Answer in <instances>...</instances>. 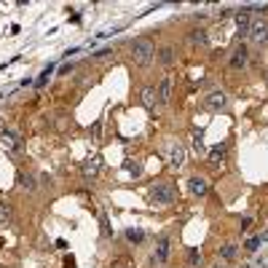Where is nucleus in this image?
<instances>
[{
	"label": "nucleus",
	"instance_id": "1",
	"mask_svg": "<svg viewBox=\"0 0 268 268\" xmlns=\"http://www.w3.org/2000/svg\"><path fill=\"white\" fill-rule=\"evenodd\" d=\"M153 56H156V49H153V43L148 41V38H142V41H137L131 46V59L134 64H140V67H145L153 62Z\"/></svg>",
	"mask_w": 268,
	"mask_h": 268
},
{
	"label": "nucleus",
	"instance_id": "2",
	"mask_svg": "<svg viewBox=\"0 0 268 268\" xmlns=\"http://www.w3.org/2000/svg\"><path fill=\"white\" fill-rule=\"evenodd\" d=\"M148 198L153 201V204H172V201L177 198V188L172 183H161V185H153Z\"/></svg>",
	"mask_w": 268,
	"mask_h": 268
},
{
	"label": "nucleus",
	"instance_id": "3",
	"mask_svg": "<svg viewBox=\"0 0 268 268\" xmlns=\"http://www.w3.org/2000/svg\"><path fill=\"white\" fill-rule=\"evenodd\" d=\"M250 41L257 43V46H263L268 43V22H263V19H252V24H250Z\"/></svg>",
	"mask_w": 268,
	"mask_h": 268
},
{
	"label": "nucleus",
	"instance_id": "4",
	"mask_svg": "<svg viewBox=\"0 0 268 268\" xmlns=\"http://www.w3.org/2000/svg\"><path fill=\"white\" fill-rule=\"evenodd\" d=\"M169 252H172V242L166 236H161L158 239V244H156V252L150 255V265H161V263H166L169 260Z\"/></svg>",
	"mask_w": 268,
	"mask_h": 268
},
{
	"label": "nucleus",
	"instance_id": "5",
	"mask_svg": "<svg viewBox=\"0 0 268 268\" xmlns=\"http://www.w3.org/2000/svg\"><path fill=\"white\" fill-rule=\"evenodd\" d=\"M247 64H250V51H247V46H236L233 54H231V70H244Z\"/></svg>",
	"mask_w": 268,
	"mask_h": 268
},
{
	"label": "nucleus",
	"instance_id": "6",
	"mask_svg": "<svg viewBox=\"0 0 268 268\" xmlns=\"http://www.w3.org/2000/svg\"><path fill=\"white\" fill-rule=\"evenodd\" d=\"M183 164H185V145L183 142H172L169 145V166L180 169Z\"/></svg>",
	"mask_w": 268,
	"mask_h": 268
},
{
	"label": "nucleus",
	"instance_id": "7",
	"mask_svg": "<svg viewBox=\"0 0 268 268\" xmlns=\"http://www.w3.org/2000/svg\"><path fill=\"white\" fill-rule=\"evenodd\" d=\"M188 190H190V196H196V198H204L207 193H209V183L204 177H198V175H193L188 180Z\"/></svg>",
	"mask_w": 268,
	"mask_h": 268
},
{
	"label": "nucleus",
	"instance_id": "8",
	"mask_svg": "<svg viewBox=\"0 0 268 268\" xmlns=\"http://www.w3.org/2000/svg\"><path fill=\"white\" fill-rule=\"evenodd\" d=\"M228 105V97L223 91H212V94H207V99H204V108L207 110H212V113H217V110H223Z\"/></svg>",
	"mask_w": 268,
	"mask_h": 268
},
{
	"label": "nucleus",
	"instance_id": "9",
	"mask_svg": "<svg viewBox=\"0 0 268 268\" xmlns=\"http://www.w3.org/2000/svg\"><path fill=\"white\" fill-rule=\"evenodd\" d=\"M207 161H209V166H223L225 164V145H215L207 153Z\"/></svg>",
	"mask_w": 268,
	"mask_h": 268
},
{
	"label": "nucleus",
	"instance_id": "10",
	"mask_svg": "<svg viewBox=\"0 0 268 268\" xmlns=\"http://www.w3.org/2000/svg\"><path fill=\"white\" fill-rule=\"evenodd\" d=\"M0 145H3L6 150L16 153L19 148H22V142H19V137H16L14 131H3V134H0Z\"/></svg>",
	"mask_w": 268,
	"mask_h": 268
},
{
	"label": "nucleus",
	"instance_id": "11",
	"mask_svg": "<svg viewBox=\"0 0 268 268\" xmlns=\"http://www.w3.org/2000/svg\"><path fill=\"white\" fill-rule=\"evenodd\" d=\"M236 24H239V32H242V35H247V32H250V24H252V16H250V11L239 8V11H236Z\"/></svg>",
	"mask_w": 268,
	"mask_h": 268
},
{
	"label": "nucleus",
	"instance_id": "12",
	"mask_svg": "<svg viewBox=\"0 0 268 268\" xmlns=\"http://www.w3.org/2000/svg\"><path fill=\"white\" fill-rule=\"evenodd\" d=\"M99 166H102L99 158H89V161H83L81 172H83V177H97L99 175Z\"/></svg>",
	"mask_w": 268,
	"mask_h": 268
},
{
	"label": "nucleus",
	"instance_id": "13",
	"mask_svg": "<svg viewBox=\"0 0 268 268\" xmlns=\"http://www.w3.org/2000/svg\"><path fill=\"white\" fill-rule=\"evenodd\" d=\"M169 97H172V78L166 75V78L158 83V105H166Z\"/></svg>",
	"mask_w": 268,
	"mask_h": 268
},
{
	"label": "nucleus",
	"instance_id": "14",
	"mask_svg": "<svg viewBox=\"0 0 268 268\" xmlns=\"http://www.w3.org/2000/svg\"><path fill=\"white\" fill-rule=\"evenodd\" d=\"M236 255H239V247H236L233 242H228V244H223V247H220V257H223V263H231V260H236Z\"/></svg>",
	"mask_w": 268,
	"mask_h": 268
},
{
	"label": "nucleus",
	"instance_id": "15",
	"mask_svg": "<svg viewBox=\"0 0 268 268\" xmlns=\"http://www.w3.org/2000/svg\"><path fill=\"white\" fill-rule=\"evenodd\" d=\"M188 38H190V43H193V46H209V35L204 30H193Z\"/></svg>",
	"mask_w": 268,
	"mask_h": 268
},
{
	"label": "nucleus",
	"instance_id": "16",
	"mask_svg": "<svg viewBox=\"0 0 268 268\" xmlns=\"http://www.w3.org/2000/svg\"><path fill=\"white\" fill-rule=\"evenodd\" d=\"M158 62L161 64H172L175 62V49H172V46H164V49L158 51Z\"/></svg>",
	"mask_w": 268,
	"mask_h": 268
},
{
	"label": "nucleus",
	"instance_id": "17",
	"mask_svg": "<svg viewBox=\"0 0 268 268\" xmlns=\"http://www.w3.org/2000/svg\"><path fill=\"white\" fill-rule=\"evenodd\" d=\"M54 67H56V64H49V67H46V70H43L41 75H38V81H35V86H38V89H43V86L49 83V78H51V70H54Z\"/></svg>",
	"mask_w": 268,
	"mask_h": 268
},
{
	"label": "nucleus",
	"instance_id": "18",
	"mask_svg": "<svg viewBox=\"0 0 268 268\" xmlns=\"http://www.w3.org/2000/svg\"><path fill=\"white\" fill-rule=\"evenodd\" d=\"M260 236H250V239H247V242H244V252H257V250H260Z\"/></svg>",
	"mask_w": 268,
	"mask_h": 268
},
{
	"label": "nucleus",
	"instance_id": "19",
	"mask_svg": "<svg viewBox=\"0 0 268 268\" xmlns=\"http://www.w3.org/2000/svg\"><path fill=\"white\" fill-rule=\"evenodd\" d=\"M193 150H196V156H207V145L201 134H193Z\"/></svg>",
	"mask_w": 268,
	"mask_h": 268
},
{
	"label": "nucleus",
	"instance_id": "20",
	"mask_svg": "<svg viewBox=\"0 0 268 268\" xmlns=\"http://www.w3.org/2000/svg\"><path fill=\"white\" fill-rule=\"evenodd\" d=\"M153 102H156V89H145L142 91V105H145V108H153Z\"/></svg>",
	"mask_w": 268,
	"mask_h": 268
},
{
	"label": "nucleus",
	"instance_id": "21",
	"mask_svg": "<svg viewBox=\"0 0 268 268\" xmlns=\"http://www.w3.org/2000/svg\"><path fill=\"white\" fill-rule=\"evenodd\" d=\"M126 239L131 244H140L142 239H145V231H140V228H131V231H126Z\"/></svg>",
	"mask_w": 268,
	"mask_h": 268
},
{
	"label": "nucleus",
	"instance_id": "22",
	"mask_svg": "<svg viewBox=\"0 0 268 268\" xmlns=\"http://www.w3.org/2000/svg\"><path fill=\"white\" fill-rule=\"evenodd\" d=\"M19 183H22L27 190H35V188H38V185H35V177H32V175H24V172L19 175Z\"/></svg>",
	"mask_w": 268,
	"mask_h": 268
},
{
	"label": "nucleus",
	"instance_id": "23",
	"mask_svg": "<svg viewBox=\"0 0 268 268\" xmlns=\"http://www.w3.org/2000/svg\"><path fill=\"white\" fill-rule=\"evenodd\" d=\"M188 265H190V268H198V265H201V252H198V250H190V252H188Z\"/></svg>",
	"mask_w": 268,
	"mask_h": 268
},
{
	"label": "nucleus",
	"instance_id": "24",
	"mask_svg": "<svg viewBox=\"0 0 268 268\" xmlns=\"http://www.w3.org/2000/svg\"><path fill=\"white\" fill-rule=\"evenodd\" d=\"M126 166H129V175H134V177H140V175H142V166L137 164V161H129Z\"/></svg>",
	"mask_w": 268,
	"mask_h": 268
},
{
	"label": "nucleus",
	"instance_id": "25",
	"mask_svg": "<svg viewBox=\"0 0 268 268\" xmlns=\"http://www.w3.org/2000/svg\"><path fill=\"white\" fill-rule=\"evenodd\" d=\"M257 265H260V268H268V250H265L260 257H257Z\"/></svg>",
	"mask_w": 268,
	"mask_h": 268
},
{
	"label": "nucleus",
	"instance_id": "26",
	"mask_svg": "<svg viewBox=\"0 0 268 268\" xmlns=\"http://www.w3.org/2000/svg\"><path fill=\"white\" fill-rule=\"evenodd\" d=\"M250 225H252V220H250V217H244V220H242V231H247Z\"/></svg>",
	"mask_w": 268,
	"mask_h": 268
},
{
	"label": "nucleus",
	"instance_id": "27",
	"mask_svg": "<svg viewBox=\"0 0 268 268\" xmlns=\"http://www.w3.org/2000/svg\"><path fill=\"white\" fill-rule=\"evenodd\" d=\"M212 268H228V265H225V263H215Z\"/></svg>",
	"mask_w": 268,
	"mask_h": 268
},
{
	"label": "nucleus",
	"instance_id": "28",
	"mask_svg": "<svg viewBox=\"0 0 268 268\" xmlns=\"http://www.w3.org/2000/svg\"><path fill=\"white\" fill-rule=\"evenodd\" d=\"M242 268H255V265H242Z\"/></svg>",
	"mask_w": 268,
	"mask_h": 268
}]
</instances>
